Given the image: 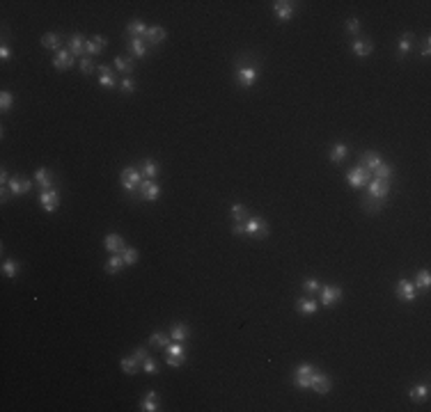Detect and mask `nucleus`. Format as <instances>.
<instances>
[{"mask_svg":"<svg viewBox=\"0 0 431 412\" xmlns=\"http://www.w3.org/2000/svg\"><path fill=\"white\" fill-rule=\"evenodd\" d=\"M120 183H122V188H124L126 192H131L133 195L138 188H140V183H142V174L135 167H124V170L120 172Z\"/></svg>","mask_w":431,"mask_h":412,"instance_id":"obj_1","label":"nucleus"},{"mask_svg":"<svg viewBox=\"0 0 431 412\" xmlns=\"http://www.w3.org/2000/svg\"><path fill=\"white\" fill-rule=\"evenodd\" d=\"M243 227H245V234L252 236V238H266L269 236V225H266V220L260 216L248 218V220L243 222Z\"/></svg>","mask_w":431,"mask_h":412,"instance_id":"obj_2","label":"nucleus"},{"mask_svg":"<svg viewBox=\"0 0 431 412\" xmlns=\"http://www.w3.org/2000/svg\"><path fill=\"white\" fill-rule=\"evenodd\" d=\"M367 192H369V199L374 201H383L390 192V181H383V179H369L367 183Z\"/></svg>","mask_w":431,"mask_h":412,"instance_id":"obj_3","label":"nucleus"},{"mask_svg":"<svg viewBox=\"0 0 431 412\" xmlns=\"http://www.w3.org/2000/svg\"><path fill=\"white\" fill-rule=\"evenodd\" d=\"M319 295H321V302L326 304V307H332V304H337L339 300L344 298V291H342V286H332V284H326V286L319 288Z\"/></svg>","mask_w":431,"mask_h":412,"instance_id":"obj_4","label":"nucleus"},{"mask_svg":"<svg viewBox=\"0 0 431 412\" xmlns=\"http://www.w3.org/2000/svg\"><path fill=\"white\" fill-rule=\"evenodd\" d=\"M314 364H298V369L294 371V382H296V387H301V389H310V380L312 376H314Z\"/></svg>","mask_w":431,"mask_h":412,"instance_id":"obj_5","label":"nucleus"},{"mask_svg":"<svg viewBox=\"0 0 431 412\" xmlns=\"http://www.w3.org/2000/svg\"><path fill=\"white\" fill-rule=\"evenodd\" d=\"M138 192H140V199L145 201H156L158 197H161V185L156 183L154 179H142L140 188H138Z\"/></svg>","mask_w":431,"mask_h":412,"instance_id":"obj_6","label":"nucleus"},{"mask_svg":"<svg viewBox=\"0 0 431 412\" xmlns=\"http://www.w3.org/2000/svg\"><path fill=\"white\" fill-rule=\"evenodd\" d=\"M165 362L170 366H182L186 362V348H184L182 341H175V344L167 346V357Z\"/></svg>","mask_w":431,"mask_h":412,"instance_id":"obj_7","label":"nucleus"},{"mask_svg":"<svg viewBox=\"0 0 431 412\" xmlns=\"http://www.w3.org/2000/svg\"><path fill=\"white\" fill-rule=\"evenodd\" d=\"M395 291H397V298H399L401 302H413V300L417 298V288L410 279H399Z\"/></svg>","mask_w":431,"mask_h":412,"instance_id":"obj_8","label":"nucleus"},{"mask_svg":"<svg viewBox=\"0 0 431 412\" xmlns=\"http://www.w3.org/2000/svg\"><path fill=\"white\" fill-rule=\"evenodd\" d=\"M369 174H372V172L365 170L363 165H356L354 170L347 174V179H349V183L354 185V188H363V185L369 183Z\"/></svg>","mask_w":431,"mask_h":412,"instance_id":"obj_9","label":"nucleus"},{"mask_svg":"<svg viewBox=\"0 0 431 412\" xmlns=\"http://www.w3.org/2000/svg\"><path fill=\"white\" fill-rule=\"evenodd\" d=\"M7 188H10V192L14 197H21V195H26V192L32 190V181L23 179V176H12L10 183H7Z\"/></svg>","mask_w":431,"mask_h":412,"instance_id":"obj_10","label":"nucleus"},{"mask_svg":"<svg viewBox=\"0 0 431 412\" xmlns=\"http://www.w3.org/2000/svg\"><path fill=\"white\" fill-rule=\"evenodd\" d=\"M39 201H42L46 213H55L57 206H60V195H57L55 188H51V190H44L42 195H39Z\"/></svg>","mask_w":431,"mask_h":412,"instance_id":"obj_11","label":"nucleus"},{"mask_svg":"<svg viewBox=\"0 0 431 412\" xmlns=\"http://www.w3.org/2000/svg\"><path fill=\"white\" fill-rule=\"evenodd\" d=\"M76 62V57H73V53L69 51V48H62V51L55 53V60H53V67L57 69V71H67V69H71V64Z\"/></svg>","mask_w":431,"mask_h":412,"instance_id":"obj_12","label":"nucleus"},{"mask_svg":"<svg viewBox=\"0 0 431 412\" xmlns=\"http://www.w3.org/2000/svg\"><path fill=\"white\" fill-rule=\"evenodd\" d=\"M108 46V39H106L104 35H94L92 39H88V46H85V55L90 57H97L101 55V51Z\"/></svg>","mask_w":431,"mask_h":412,"instance_id":"obj_13","label":"nucleus"},{"mask_svg":"<svg viewBox=\"0 0 431 412\" xmlns=\"http://www.w3.org/2000/svg\"><path fill=\"white\" fill-rule=\"evenodd\" d=\"M294 10H296V3H289V0H276L273 3V12L280 21H289L294 16Z\"/></svg>","mask_w":431,"mask_h":412,"instance_id":"obj_14","label":"nucleus"},{"mask_svg":"<svg viewBox=\"0 0 431 412\" xmlns=\"http://www.w3.org/2000/svg\"><path fill=\"white\" fill-rule=\"evenodd\" d=\"M257 76H260V71L254 67H243L236 71V80H239L241 87H252L254 82H257Z\"/></svg>","mask_w":431,"mask_h":412,"instance_id":"obj_15","label":"nucleus"},{"mask_svg":"<svg viewBox=\"0 0 431 412\" xmlns=\"http://www.w3.org/2000/svg\"><path fill=\"white\" fill-rule=\"evenodd\" d=\"M330 387H332L330 378L314 371V376H312V380H310V389H314L317 394H328V391H330Z\"/></svg>","mask_w":431,"mask_h":412,"instance_id":"obj_16","label":"nucleus"},{"mask_svg":"<svg viewBox=\"0 0 431 412\" xmlns=\"http://www.w3.org/2000/svg\"><path fill=\"white\" fill-rule=\"evenodd\" d=\"M104 245H106V250L108 252H113V254H122L124 252V238L120 236V234H108V236L104 238Z\"/></svg>","mask_w":431,"mask_h":412,"instance_id":"obj_17","label":"nucleus"},{"mask_svg":"<svg viewBox=\"0 0 431 412\" xmlns=\"http://www.w3.org/2000/svg\"><path fill=\"white\" fill-rule=\"evenodd\" d=\"M85 46H88V39L83 35H71L69 37V51L73 53V57H85Z\"/></svg>","mask_w":431,"mask_h":412,"instance_id":"obj_18","label":"nucleus"},{"mask_svg":"<svg viewBox=\"0 0 431 412\" xmlns=\"http://www.w3.org/2000/svg\"><path fill=\"white\" fill-rule=\"evenodd\" d=\"M99 85L101 87H108V89H113L115 85H117V76H115V71L110 67H106V64H101L99 69Z\"/></svg>","mask_w":431,"mask_h":412,"instance_id":"obj_19","label":"nucleus"},{"mask_svg":"<svg viewBox=\"0 0 431 412\" xmlns=\"http://www.w3.org/2000/svg\"><path fill=\"white\" fill-rule=\"evenodd\" d=\"M165 37H167L165 28H161V26H151L149 30H147V35H145V41H149L151 46H158V44H163V41H165Z\"/></svg>","mask_w":431,"mask_h":412,"instance_id":"obj_20","label":"nucleus"},{"mask_svg":"<svg viewBox=\"0 0 431 412\" xmlns=\"http://www.w3.org/2000/svg\"><path fill=\"white\" fill-rule=\"evenodd\" d=\"M35 183L39 185V188H44V190H51L53 188V172L46 170V167H39V170L35 172Z\"/></svg>","mask_w":431,"mask_h":412,"instance_id":"obj_21","label":"nucleus"},{"mask_svg":"<svg viewBox=\"0 0 431 412\" xmlns=\"http://www.w3.org/2000/svg\"><path fill=\"white\" fill-rule=\"evenodd\" d=\"M42 46L46 51H62V37L57 35V32H46L42 37Z\"/></svg>","mask_w":431,"mask_h":412,"instance_id":"obj_22","label":"nucleus"},{"mask_svg":"<svg viewBox=\"0 0 431 412\" xmlns=\"http://www.w3.org/2000/svg\"><path fill=\"white\" fill-rule=\"evenodd\" d=\"M381 163H383V158H381L376 151H367V154H363V158H360V165H363L365 170L372 172V174H374V170L379 167Z\"/></svg>","mask_w":431,"mask_h":412,"instance_id":"obj_23","label":"nucleus"},{"mask_svg":"<svg viewBox=\"0 0 431 412\" xmlns=\"http://www.w3.org/2000/svg\"><path fill=\"white\" fill-rule=\"evenodd\" d=\"M413 41H415V35H413V32H404V35L399 37V44H397V55L399 57L408 55V51L413 48Z\"/></svg>","mask_w":431,"mask_h":412,"instance_id":"obj_24","label":"nucleus"},{"mask_svg":"<svg viewBox=\"0 0 431 412\" xmlns=\"http://www.w3.org/2000/svg\"><path fill=\"white\" fill-rule=\"evenodd\" d=\"M408 396L413 403H422L426 396H429V385L426 382H420V385H413L408 391Z\"/></svg>","mask_w":431,"mask_h":412,"instance_id":"obj_25","label":"nucleus"},{"mask_svg":"<svg viewBox=\"0 0 431 412\" xmlns=\"http://www.w3.org/2000/svg\"><path fill=\"white\" fill-rule=\"evenodd\" d=\"M140 407H142L145 412H156V410H161V405H158V394H156L154 389L147 391L145 398L140 401Z\"/></svg>","mask_w":431,"mask_h":412,"instance_id":"obj_26","label":"nucleus"},{"mask_svg":"<svg viewBox=\"0 0 431 412\" xmlns=\"http://www.w3.org/2000/svg\"><path fill=\"white\" fill-rule=\"evenodd\" d=\"M351 48H354V53L358 57H367V55H372V51H374V44L369 39H356Z\"/></svg>","mask_w":431,"mask_h":412,"instance_id":"obj_27","label":"nucleus"},{"mask_svg":"<svg viewBox=\"0 0 431 412\" xmlns=\"http://www.w3.org/2000/svg\"><path fill=\"white\" fill-rule=\"evenodd\" d=\"M147 30H149V28H147L145 21H140V19H133L129 26H126V35H131V37H142V39H145Z\"/></svg>","mask_w":431,"mask_h":412,"instance_id":"obj_28","label":"nucleus"},{"mask_svg":"<svg viewBox=\"0 0 431 412\" xmlns=\"http://www.w3.org/2000/svg\"><path fill=\"white\" fill-rule=\"evenodd\" d=\"M158 174H161V165L156 163L154 158H147L145 163H142V176H145V179H156Z\"/></svg>","mask_w":431,"mask_h":412,"instance_id":"obj_29","label":"nucleus"},{"mask_svg":"<svg viewBox=\"0 0 431 412\" xmlns=\"http://www.w3.org/2000/svg\"><path fill=\"white\" fill-rule=\"evenodd\" d=\"M129 48L135 57H145L147 55V44L142 41V37H131L129 39Z\"/></svg>","mask_w":431,"mask_h":412,"instance_id":"obj_30","label":"nucleus"},{"mask_svg":"<svg viewBox=\"0 0 431 412\" xmlns=\"http://www.w3.org/2000/svg\"><path fill=\"white\" fill-rule=\"evenodd\" d=\"M120 366H122V371H124L126 376H133V373H138V371H140V362L135 360L133 355H131V357H122Z\"/></svg>","mask_w":431,"mask_h":412,"instance_id":"obj_31","label":"nucleus"},{"mask_svg":"<svg viewBox=\"0 0 431 412\" xmlns=\"http://www.w3.org/2000/svg\"><path fill=\"white\" fill-rule=\"evenodd\" d=\"M19 270H21V263L16 261V259H7V261H3V275H5V277L16 279Z\"/></svg>","mask_w":431,"mask_h":412,"instance_id":"obj_32","label":"nucleus"},{"mask_svg":"<svg viewBox=\"0 0 431 412\" xmlns=\"http://www.w3.org/2000/svg\"><path fill=\"white\" fill-rule=\"evenodd\" d=\"M296 309L301 312V314H305V316H312L314 312H317V302L312 298H298V302H296Z\"/></svg>","mask_w":431,"mask_h":412,"instance_id":"obj_33","label":"nucleus"},{"mask_svg":"<svg viewBox=\"0 0 431 412\" xmlns=\"http://www.w3.org/2000/svg\"><path fill=\"white\" fill-rule=\"evenodd\" d=\"M229 213H232V220L239 222V225H243L245 220H248V209H245L243 204H232V209H229Z\"/></svg>","mask_w":431,"mask_h":412,"instance_id":"obj_34","label":"nucleus"},{"mask_svg":"<svg viewBox=\"0 0 431 412\" xmlns=\"http://www.w3.org/2000/svg\"><path fill=\"white\" fill-rule=\"evenodd\" d=\"M122 268H124V259H122V254H113V257L106 261V273H110V275L120 273Z\"/></svg>","mask_w":431,"mask_h":412,"instance_id":"obj_35","label":"nucleus"},{"mask_svg":"<svg viewBox=\"0 0 431 412\" xmlns=\"http://www.w3.org/2000/svg\"><path fill=\"white\" fill-rule=\"evenodd\" d=\"M347 156H349V147H347L344 142H337V144H335V147L330 149V160H332V163H342Z\"/></svg>","mask_w":431,"mask_h":412,"instance_id":"obj_36","label":"nucleus"},{"mask_svg":"<svg viewBox=\"0 0 431 412\" xmlns=\"http://www.w3.org/2000/svg\"><path fill=\"white\" fill-rule=\"evenodd\" d=\"M170 337L175 341H186L188 337H191V332H188V328L184 323H175L172 325V330H170Z\"/></svg>","mask_w":431,"mask_h":412,"instance_id":"obj_37","label":"nucleus"},{"mask_svg":"<svg viewBox=\"0 0 431 412\" xmlns=\"http://www.w3.org/2000/svg\"><path fill=\"white\" fill-rule=\"evenodd\" d=\"M149 344L154 346V348H167V346H170V344H167V337L163 335L161 330H154V332H151V335H149Z\"/></svg>","mask_w":431,"mask_h":412,"instance_id":"obj_38","label":"nucleus"},{"mask_svg":"<svg viewBox=\"0 0 431 412\" xmlns=\"http://www.w3.org/2000/svg\"><path fill=\"white\" fill-rule=\"evenodd\" d=\"M115 67L120 69L122 73H126V76H129V73H133V62H131L129 57H124V55L115 57Z\"/></svg>","mask_w":431,"mask_h":412,"instance_id":"obj_39","label":"nucleus"},{"mask_svg":"<svg viewBox=\"0 0 431 412\" xmlns=\"http://www.w3.org/2000/svg\"><path fill=\"white\" fill-rule=\"evenodd\" d=\"M413 284H415V288H429L431 286V273L426 270V268L424 270H420V273L415 275V282Z\"/></svg>","mask_w":431,"mask_h":412,"instance_id":"obj_40","label":"nucleus"},{"mask_svg":"<svg viewBox=\"0 0 431 412\" xmlns=\"http://www.w3.org/2000/svg\"><path fill=\"white\" fill-rule=\"evenodd\" d=\"M390 176H392V165H388V163H381L379 167L374 170V179L390 181Z\"/></svg>","mask_w":431,"mask_h":412,"instance_id":"obj_41","label":"nucleus"},{"mask_svg":"<svg viewBox=\"0 0 431 412\" xmlns=\"http://www.w3.org/2000/svg\"><path fill=\"white\" fill-rule=\"evenodd\" d=\"M12 106H14V94L7 92V89H3V92H0V110H3V113H7Z\"/></svg>","mask_w":431,"mask_h":412,"instance_id":"obj_42","label":"nucleus"},{"mask_svg":"<svg viewBox=\"0 0 431 412\" xmlns=\"http://www.w3.org/2000/svg\"><path fill=\"white\" fill-rule=\"evenodd\" d=\"M319 288H321V284H319V279H314V277H307L305 282H303V291H305L307 295L319 293Z\"/></svg>","mask_w":431,"mask_h":412,"instance_id":"obj_43","label":"nucleus"},{"mask_svg":"<svg viewBox=\"0 0 431 412\" xmlns=\"http://www.w3.org/2000/svg\"><path fill=\"white\" fill-rule=\"evenodd\" d=\"M122 259H124V266H133V263L138 261V250H135V247H124Z\"/></svg>","mask_w":431,"mask_h":412,"instance_id":"obj_44","label":"nucleus"},{"mask_svg":"<svg viewBox=\"0 0 431 412\" xmlns=\"http://www.w3.org/2000/svg\"><path fill=\"white\" fill-rule=\"evenodd\" d=\"M80 73H83V76H92L94 73V62L90 60V55L80 57Z\"/></svg>","mask_w":431,"mask_h":412,"instance_id":"obj_45","label":"nucleus"},{"mask_svg":"<svg viewBox=\"0 0 431 412\" xmlns=\"http://www.w3.org/2000/svg\"><path fill=\"white\" fill-rule=\"evenodd\" d=\"M142 371H145V373H149V376H154L156 371H158V364H156L154 357H147V360L142 362Z\"/></svg>","mask_w":431,"mask_h":412,"instance_id":"obj_46","label":"nucleus"},{"mask_svg":"<svg viewBox=\"0 0 431 412\" xmlns=\"http://www.w3.org/2000/svg\"><path fill=\"white\" fill-rule=\"evenodd\" d=\"M120 87H122V92H124V94H133V92H135V82H133V78H122Z\"/></svg>","mask_w":431,"mask_h":412,"instance_id":"obj_47","label":"nucleus"},{"mask_svg":"<svg viewBox=\"0 0 431 412\" xmlns=\"http://www.w3.org/2000/svg\"><path fill=\"white\" fill-rule=\"evenodd\" d=\"M347 30L351 32V35H358V32H360V21L356 19V16H354V19H349V21H347Z\"/></svg>","mask_w":431,"mask_h":412,"instance_id":"obj_48","label":"nucleus"},{"mask_svg":"<svg viewBox=\"0 0 431 412\" xmlns=\"http://www.w3.org/2000/svg\"><path fill=\"white\" fill-rule=\"evenodd\" d=\"M133 357H135V360H138V362H140V364H142V362H145L149 355H147V350H145V348H135Z\"/></svg>","mask_w":431,"mask_h":412,"instance_id":"obj_49","label":"nucleus"},{"mask_svg":"<svg viewBox=\"0 0 431 412\" xmlns=\"http://www.w3.org/2000/svg\"><path fill=\"white\" fill-rule=\"evenodd\" d=\"M232 234H234V236H243V234H245V227L239 225V222H234V225H232Z\"/></svg>","mask_w":431,"mask_h":412,"instance_id":"obj_50","label":"nucleus"},{"mask_svg":"<svg viewBox=\"0 0 431 412\" xmlns=\"http://www.w3.org/2000/svg\"><path fill=\"white\" fill-rule=\"evenodd\" d=\"M10 57H12V51H10V48H7V46L0 48V60H5V62H7Z\"/></svg>","mask_w":431,"mask_h":412,"instance_id":"obj_51","label":"nucleus"},{"mask_svg":"<svg viewBox=\"0 0 431 412\" xmlns=\"http://www.w3.org/2000/svg\"><path fill=\"white\" fill-rule=\"evenodd\" d=\"M7 183H10V174H7V170H3V172H0V185L5 188Z\"/></svg>","mask_w":431,"mask_h":412,"instance_id":"obj_52","label":"nucleus"},{"mask_svg":"<svg viewBox=\"0 0 431 412\" xmlns=\"http://www.w3.org/2000/svg\"><path fill=\"white\" fill-rule=\"evenodd\" d=\"M429 37H426V41H424V48H422V57H429L431 55V46H429Z\"/></svg>","mask_w":431,"mask_h":412,"instance_id":"obj_53","label":"nucleus"},{"mask_svg":"<svg viewBox=\"0 0 431 412\" xmlns=\"http://www.w3.org/2000/svg\"><path fill=\"white\" fill-rule=\"evenodd\" d=\"M7 197H10V192H7V185L3 188V201H7Z\"/></svg>","mask_w":431,"mask_h":412,"instance_id":"obj_54","label":"nucleus"}]
</instances>
